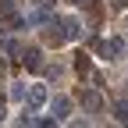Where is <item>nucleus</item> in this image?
I'll list each match as a JSON object with an SVG mask.
<instances>
[{"instance_id":"10","label":"nucleus","mask_w":128,"mask_h":128,"mask_svg":"<svg viewBox=\"0 0 128 128\" xmlns=\"http://www.w3.org/2000/svg\"><path fill=\"white\" fill-rule=\"evenodd\" d=\"M114 121L128 124V103H124V100H118V103H114Z\"/></svg>"},{"instance_id":"4","label":"nucleus","mask_w":128,"mask_h":128,"mask_svg":"<svg viewBox=\"0 0 128 128\" xmlns=\"http://www.w3.org/2000/svg\"><path fill=\"white\" fill-rule=\"evenodd\" d=\"M78 100H82V107L92 110V114H100V110H103V100H100V92H96V89H82V92H78Z\"/></svg>"},{"instance_id":"9","label":"nucleus","mask_w":128,"mask_h":128,"mask_svg":"<svg viewBox=\"0 0 128 128\" xmlns=\"http://www.w3.org/2000/svg\"><path fill=\"white\" fill-rule=\"evenodd\" d=\"M75 71H78V75H82V78H86V75L92 71V60H89L86 54H78V57H75Z\"/></svg>"},{"instance_id":"11","label":"nucleus","mask_w":128,"mask_h":128,"mask_svg":"<svg viewBox=\"0 0 128 128\" xmlns=\"http://www.w3.org/2000/svg\"><path fill=\"white\" fill-rule=\"evenodd\" d=\"M18 4H22V0H0V18H4V14H14Z\"/></svg>"},{"instance_id":"2","label":"nucleus","mask_w":128,"mask_h":128,"mask_svg":"<svg viewBox=\"0 0 128 128\" xmlns=\"http://www.w3.org/2000/svg\"><path fill=\"white\" fill-rule=\"evenodd\" d=\"M39 107H46V86H28V92H25V110L36 114Z\"/></svg>"},{"instance_id":"3","label":"nucleus","mask_w":128,"mask_h":128,"mask_svg":"<svg viewBox=\"0 0 128 128\" xmlns=\"http://www.w3.org/2000/svg\"><path fill=\"white\" fill-rule=\"evenodd\" d=\"M43 39L50 43V46H60L64 39H68V36H64V28H60V18H50V22L43 25Z\"/></svg>"},{"instance_id":"7","label":"nucleus","mask_w":128,"mask_h":128,"mask_svg":"<svg viewBox=\"0 0 128 128\" xmlns=\"http://www.w3.org/2000/svg\"><path fill=\"white\" fill-rule=\"evenodd\" d=\"M60 28H64V36H68V39H78V36H82V22L71 18V14H68V18H60Z\"/></svg>"},{"instance_id":"8","label":"nucleus","mask_w":128,"mask_h":128,"mask_svg":"<svg viewBox=\"0 0 128 128\" xmlns=\"http://www.w3.org/2000/svg\"><path fill=\"white\" fill-rule=\"evenodd\" d=\"M0 50H4V54H22L25 46H22L18 39H11V36H0Z\"/></svg>"},{"instance_id":"14","label":"nucleus","mask_w":128,"mask_h":128,"mask_svg":"<svg viewBox=\"0 0 128 128\" xmlns=\"http://www.w3.org/2000/svg\"><path fill=\"white\" fill-rule=\"evenodd\" d=\"M75 4H92V0H75Z\"/></svg>"},{"instance_id":"12","label":"nucleus","mask_w":128,"mask_h":128,"mask_svg":"<svg viewBox=\"0 0 128 128\" xmlns=\"http://www.w3.org/2000/svg\"><path fill=\"white\" fill-rule=\"evenodd\" d=\"M110 4H114V11H121V7L128 4V0H110Z\"/></svg>"},{"instance_id":"5","label":"nucleus","mask_w":128,"mask_h":128,"mask_svg":"<svg viewBox=\"0 0 128 128\" xmlns=\"http://www.w3.org/2000/svg\"><path fill=\"white\" fill-rule=\"evenodd\" d=\"M22 64H25L28 71H39V68H43V54H39V46H25V50H22Z\"/></svg>"},{"instance_id":"6","label":"nucleus","mask_w":128,"mask_h":128,"mask_svg":"<svg viewBox=\"0 0 128 128\" xmlns=\"http://www.w3.org/2000/svg\"><path fill=\"white\" fill-rule=\"evenodd\" d=\"M50 110H54L57 121H64V118L71 114V100H68V96H54V100H50Z\"/></svg>"},{"instance_id":"1","label":"nucleus","mask_w":128,"mask_h":128,"mask_svg":"<svg viewBox=\"0 0 128 128\" xmlns=\"http://www.w3.org/2000/svg\"><path fill=\"white\" fill-rule=\"evenodd\" d=\"M96 50H100V57H107V60H118V57H124V39H103V43H96Z\"/></svg>"},{"instance_id":"15","label":"nucleus","mask_w":128,"mask_h":128,"mask_svg":"<svg viewBox=\"0 0 128 128\" xmlns=\"http://www.w3.org/2000/svg\"><path fill=\"white\" fill-rule=\"evenodd\" d=\"M0 118H4V103H0Z\"/></svg>"},{"instance_id":"16","label":"nucleus","mask_w":128,"mask_h":128,"mask_svg":"<svg viewBox=\"0 0 128 128\" xmlns=\"http://www.w3.org/2000/svg\"><path fill=\"white\" fill-rule=\"evenodd\" d=\"M124 25H128V14H124Z\"/></svg>"},{"instance_id":"13","label":"nucleus","mask_w":128,"mask_h":128,"mask_svg":"<svg viewBox=\"0 0 128 128\" xmlns=\"http://www.w3.org/2000/svg\"><path fill=\"white\" fill-rule=\"evenodd\" d=\"M4 75H7V64H4V60H0V82H4Z\"/></svg>"}]
</instances>
